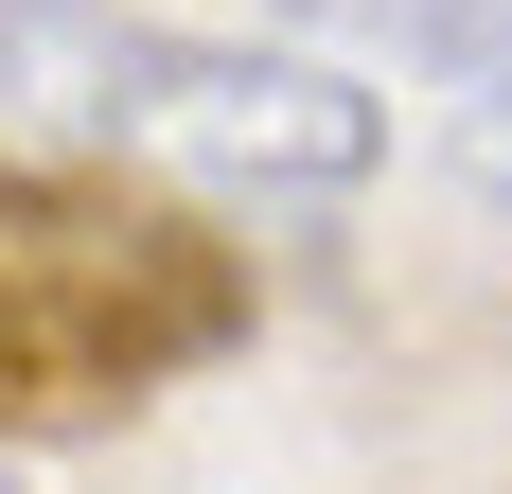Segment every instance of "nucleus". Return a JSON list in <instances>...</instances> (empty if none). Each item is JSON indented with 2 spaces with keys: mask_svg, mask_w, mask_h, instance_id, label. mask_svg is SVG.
<instances>
[{
  "mask_svg": "<svg viewBox=\"0 0 512 494\" xmlns=\"http://www.w3.org/2000/svg\"><path fill=\"white\" fill-rule=\"evenodd\" d=\"M371 36L407 53V71H460V89H495V71H512V0H371Z\"/></svg>",
  "mask_w": 512,
  "mask_h": 494,
  "instance_id": "2",
  "label": "nucleus"
},
{
  "mask_svg": "<svg viewBox=\"0 0 512 494\" xmlns=\"http://www.w3.org/2000/svg\"><path fill=\"white\" fill-rule=\"evenodd\" d=\"M460 177H477V195H495V212H512V71H495V89H477V106H460Z\"/></svg>",
  "mask_w": 512,
  "mask_h": 494,
  "instance_id": "3",
  "label": "nucleus"
},
{
  "mask_svg": "<svg viewBox=\"0 0 512 494\" xmlns=\"http://www.w3.org/2000/svg\"><path fill=\"white\" fill-rule=\"evenodd\" d=\"M371 142H389V124H371L354 71L142 18V53H124V142L106 159H159V177H212V195H354Z\"/></svg>",
  "mask_w": 512,
  "mask_h": 494,
  "instance_id": "1",
  "label": "nucleus"
},
{
  "mask_svg": "<svg viewBox=\"0 0 512 494\" xmlns=\"http://www.w3.org/2000/svg\"><path fill=\"white\" fill-rule=\"evenodd\" d=\"M0 494H18V477H0Z\"/></svg>",
  "mask_w": 512,
  "mask_h": 494,
  "instance_id": "4",
  "label": "nucleus"
}]
</instances>
